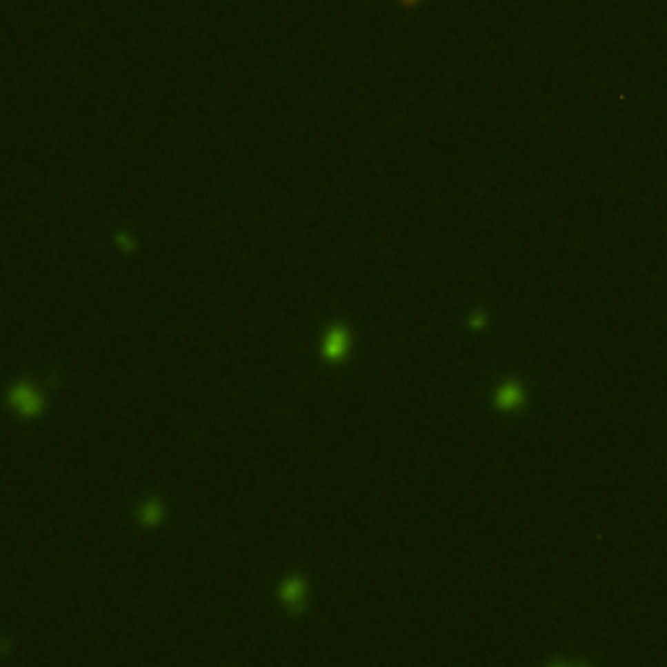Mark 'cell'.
<instances>
[{
    "instance_id": "obj_1",
    "label": "cell",
    "mask_w": 667,
    "mask_h": 667,
    "mask_svg": "<svg viewBox=\"0 0 667 667\" xmlns=\"http://www.w3.org/2000/svg\"><path fill=\"white\" fill-rule=\"evenodd\" d=\"M347 347H350V331L341 323H334L328 328L326 341H323V357L331 360V363H339V360L347 357Z\"/></svg>"
},
{
    "instance_id": "obj_2",
    "label": "cell",
    "mask_w": 667,
    "mask_h": 667,
    "mask_svg": "<svg viewBox=\"0 0 667 667\" xmlns=\"http://www.w3.org/2000/svg\"><path fill=\"white\" fill-rule=\"evenodd\" d=\"M11 401L19 407L21 415H29V417L42 410V399H39V394L29 384H16L11 388Z\"/></svg>"
},
{
    "instance_id": "obj_3",
    "label": "cell",
    "mask_w": 667,
    "mask_h": 667,
    "mask_svg": "<svg viewBox=\"0 0 667 667\" xmlns=\"http://www.w3.org/2000/svg\"><path fill=\"white\" fill-rule=\"evenodd\" d=\"M279 597H281V602H284L287 608L292 610V613L303 610V599H305V579H303V576H300V574L290 576V579L281 584Z\"/></svg>"
},
{
    "instance_id": "obj_4",
    "label": "cell",
    "mask_w": 667,
    "mask_h": 667,
    "mask_svg": "<svg viewBox=\"0 0 667 667\" xmlns=\"http://www.w3.org/2000/svg\"><path fill=\"white\" fill-rule=\"evenodd\" d=\"M521 399H524V388L519 386V384H506V386L498 388L495 404H498L501 410H511V407H516V404H521Z\"/></svg>"
},
{
    "instance_id": "obj_5",
    "label": "cell",
    "mask_w": 667,
    "mask_h": 667,
    "mask_svg": "<svg viewBox=\"0 0 667 667\" xmlns=\"http://www.w3.org/2000/svg\"><path fill=\"white\" fill-rule=\"evenodd\" d=\"M162 516H164V506H162V501H157V498H149V501L139 508V521L141 524H146V527L159 524Z\"/></svg>"
},
{
    "instance_id": "obj_6",
    "label": "cell",
    "mask_w": 667,
    "mask_h": 667,
    "mask_svg": "<svg viewBox=\"0 0 667 667\" xmlns=\"http://www.w3.org/2000/svg\"><path fill=\"white\" fill-rule=\"evenodd\" d=\"M482 323H485V313H482V310H477V313L472 316V328H480Z\"/></svg>"
}]
</instances>
